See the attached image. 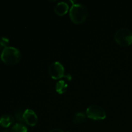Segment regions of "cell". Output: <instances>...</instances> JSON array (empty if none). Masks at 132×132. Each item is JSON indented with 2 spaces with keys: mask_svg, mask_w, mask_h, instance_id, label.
Instances as JSON below:
<instances>
[{
  "mask_svg": "<svg viewBox=\"0 0 132 132\" xmlns=\"http://www.w3.org/2000/svg\"><path fill=\"white\" fill-rule=\"evenodd\" d=\"M71 20L76 24H81L86 20L88 10L85 5L81 3L73 4L69 11Z\"/></svg>",
  "mask_w": 132,
  "mask_h": 132,
  "instance_id": "1",
  "label": "cell"
},
{
  "mask_svg": "<svg viewBox=\"0 0 132 132\" xmlns=\"http://www.w3.org/2000/svg\"><path fill=\"white\" fill-rule=\"evenodd\" d=\"M21 59V52L18 48L13 46H8L3 49L1 59L8 65L17 64Z\"/></svg>",
  "mask_w": 132,
  "mask_h": 132,
  "instance_id": "2",
  "label": "cell"
},
{
  "mask_svg": "<svg viewBox=\"0 0 132 132\" xmlns=\"http://www.w3.org/2000/svg\"><path fill=\"white\" fill-rule=\"evenodd\" d=\"M114 39L120 46H128L132 44V32L126 28H120L115 34Z\"/></svg>",
  "mask_w": 132,
  "mask_h": 132,
  "instance_id": "3",
  "label": "cell"
},
{
  "mask_svg": "<svg viewBox=\"0 0 132 132\" xmlns=\"http://www.w3.org/2000/svg\"><path fill=\"white\" fill-rule=\"evenodd\" d=\"M86 115L93 120H103L106 117V113L102 107L98 105H91L86 109Z\"/></svg>",
  "mask_w": 132,
  "mask_h": 132,
  "instance_id": "4",
  "label": "cell"
},
{
  "mask_svg": "<svg viewBox=\"0 0 132 132\" xmlns=\"http://www.w3.org/2000/svg\"><path fill=\"white\" fill-rule=\"evenodd\" d=\"M48 72L50 77L54 79H61L64 76V67L59 61L52 63L49 67Z\"/></svg>",
  "mask_w": 132,
  "mask_h": 132,
  "instance_id": "5",
  "label": "cell"
},
{
  "mask_svg": "<svg viewBox=\"0 0 132 132\" xmlns=\"http://www.w3.org/2000/svg\"><path fill=\"white\" fill-rule=\"evenodd\" d=\"M72 80L70 74L64 75V77L59 79L55 85V90L59 94H62L67 91L68 86V82Z\"/></svg>",
  "mask_w": 132,
  "mask_h": 132,
  "instance_id": "6",
  "label": "cell"
},
{
  "mask_svg": "<svg viewBox=\"0 0 132 132\" xmlns=\"http://www.w3.org/2000/svg\"><path fill=\"white\" fill-rule=\"evenodd\" d=\"M24 121L28 125L31 126H34L36 125L37 122V116L34 110L31 109H26L23 114Z\"/></svg>",
  "mask_w": 132,
  "mask_h": 132,
  "instance_id": "7",
  "label": "cell"
},
{
  "mask_svg": "<svg viewBox=\"0 0 132 132\" xmlns=\"http://www.w3.org/2000/svg\"><path fill=\"white\" fill-rule=\"evenodd\" d=\"M68 10H69V6L68 5L66 2L64 1H61L57 3L55 5V8H54V12L56 14L58 15H64L68 12Z\"/></svg>",
  "mask_w": 132,
  "mask_h": 132,
  "instance_id": "8",
  "label": "cell"
},
{
  "mask_svg": "<svg viewBox=\"0 0 132 132\" xmlns=\"http://www.w3.org/2000/svg\"><path fill=\"white\" fill-rule=\"evenodd\" d=\"M15 121L14 116L10 114H5L0 117V125L4 128H8Z\"/></svg>",
  "mask_w": 132,
  "mask_h": 132,
  "instance_id": "9",
  "label": "cell"
},
{
  "mask_svg": "<svg viewBox=\"0 0 132 132\" xmlns=\"http://www.w3.org/2000/svg\"><path fill=\"white\" fill-rule=\"evenodd\" d=\"M11 132H28L27 127L21 122L16 123L12 126Z\"/></svg>",
  "mask_w": 132,
  "mask_h": 132,
  "instance_id": "10",
  "label": "cell"
},
{
  "mask_svg": "<svg viewBox=\"0 0 132 132\" xmlns=\"http://www.w3.org/2000/svg\"><path fill=\"white\" fill-rule=\"evenodd\" d=\"M86 115L83 112H77L73 117V121L76 124H80L83 122L86 119Z\"/></svg>",
  "mask_w": 132,
  "mask_h": 132,
  "instance_id": "11",
  "label": "cell"
},
{
  "mask_svg": "<svg viewBox=\"0 0 132 132\" xmlns=\"http://www.w3.org/2000/svg\"><path fill=\"white\" fill-rule=\"evenodd\" d=\"M9 44V40L6 37H1L0 38V50L2 48H5L8 47Z\"/></svg>",
  "mask_w": 132,
  "mask_h": 132,
  "instance_id": "12",
  "label": "cell"
},
{
  "mask_svg": "<svg viewBox=\"0 0 132 132\" xmlns=\"http://www.w3.org/2000/svg\"><path fill=\"white\" fill-rule=\"evenodd\" d=\"M24 111H22L21 110H18L15 112V117L18 121L20 122H23L24 121V118H23V114H24Z\"/></svg>",
  "mask_w": 132,
  "mask_h": 132,
  "instance_id": "13",
  "label": "cell"
},
{
  "mask_svg": "<svg viewBox=\"0 0 132 132\" xmlns=\"http://www.w3.org/2000/svg\"><path fill=\"white\" fill-rule=\"evenodd\" d=\"M49 132H64L63 130H60V129H57V128H55V129H53V130H50Z\"/></svg>",
  "mask_w": 132,
  "mask_h": 132,
  "instance_id": "14",
  "label": "cell"
},
{
  "mask_svg": "<svg viewBox=\"0 0 132 132\" xmlns=\"http://www.w3.org/2000/svg\"><path fill=\"white\" fill-rule=\"evenodd\" d=\"M2 132H11V131H9V130H5V131H2Z\"/></svg>",
  "mask_w": 132,
  "mask_h": 132,
  "instance_id": "15",
  "label": "cell"
},
{
  "mask_svg": "<svg viewBox=\"0 0 132 132\" xmlns=\"http://www.w3.org/2000/svg\"><path fill=\"white\" fill-rule=\"evenodd\" d=\"M0 59H1V55H0Z\"/></svg>",
  "mask_w": 132,
  "mask_h": 132,
  "instance_id": "16",
  "label": "cell"
}]
</instances>
